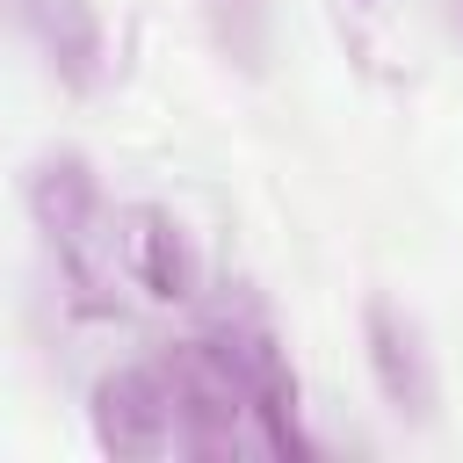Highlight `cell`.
<instances>
[{"label":"cell","instance_id":"cell-1","mask_svg":"<svg viewBox=\"0 0 463 463\" xmlns=\"http://www.w3.org/2000/svg\"><path fill=\"white\" fill-rule=\"evenodd\" d=\"M29 217L36 232L51 239L80 311H116V275H123V224L94 181V166L80 152H51L36 174H29Z\"/></svg>","mask_w":463,"mask_h":463},{"label":"cell","instance_id":"cell-2","mask_svg":"<svg viewBox=\"0 0 463 463\" xmlns=\"http://www.w3.org/2000/svg\"><path fill=\"white\" fill-rule=\"evenodd\" d=\"M159 383H166V405H174V449L188 456H239L246 434H253V398L232 369V354L217 340H181L166 347L159 362Z\"/></svg>","mask_w":463,"mask_h":463},{"label":"cell","instance_id":"cell-3","mask_svg":"<svg viewBox=\"0 0 463 463\" xmlns=\"http://www.w3.org/2000/svg\"><path fill=\"white\" fill-rule=\"evenodd\" d=\"M210 340L232 354V369H239V383H246V398H253V434H260L275 456H311V441H304V427H297V376H289L282 340H275L260 318H224Z\"/></svg>","mask_w":463,"mask_h":463},{"label":"cell","instance_id":"cell-4","mask_svg":"<svg viewBox=\"0 0 463 463\" xmlns=\"http://www.w3.org/2000/svg\"><path fill=\"white\" fill-rule=\"evenodd\" d=\"M362 347H369V376H376L383 405L398 420H427L434 412V362H427L420 326L391 297H369L362 304Z\"/></svg>","mask_w":463,"mask_h":463},{"label":"cell","instance_id":"cell-5","mask_svg":"<svg viewBox=\"0 0 463 463\" xmlns=\"http://www.w3.org/2000/svg\"><path fill=\"white\" fill-rule=\"evenodd\" d=\"M123 275L159 304H188L203 289V260H195L188 224L174 210H159V203L123 210Z\"/></svg>","mask_w":463,"mask_h":463},{"label":"cell","instance_id":"cell-6","mask_svg":"<svg viewBox=\"0 0 463 463\" xmlns=\"http://www.w3.org/2000/svg\"><path fill=\"white\" fill-rule=\"evenodd\" d=\"M94 441L109 456H166L174 449V405L159 369H109L94 383Z\"/></svg>","mask_w":463,"mask_h":463},{"label":"cell","instance_id":"cell-7","mask_svg":"<svg viewBox=\"0 0 463 463\" xmlns=\"http://www.w3.org/2000/svg\"><path fill=\"white\" fill-rule=\"evenodd\" d=\"M22 22L36 36V51L51 58V72L65 87H101L109 72V29H101V7L94 0H22Z\"/></svg>","mask_w":463,"mask_h":463},{"label":"cell","instance_id":"cell-8","mask_svg":"<svg viewBox=\"0 0 463 463\" xmlns=\"http://www.w3.org/2000/svg\"><path fill=\"white\" fill-rule=\"evenodd\" d=\"M203 22H210L217 51L239 72H260V58H268V0H203Z\"/></svg>","mask_w":463,"mask_h":463}]
</instances>
